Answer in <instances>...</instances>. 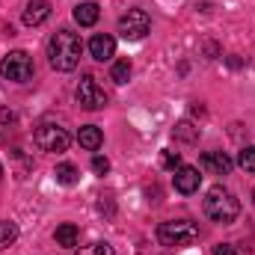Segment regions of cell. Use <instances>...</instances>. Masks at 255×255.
<instances>
[{
	"mask_svg": "<svg viewBox=\"0 0 255 255\" xmlns=\"http://www.w3.org/2000/svg\"><path fill=\"white\" fill-rule=\"evenodd\" d=\"M163 166L166 169H178L181 166V154L178 151H163Z\"/></svg>",
	"mask_w": 255,
	"mask_h": 255,
	"instance_id": "cell-21",
	"label": "cell"
},
{
	"mask_svg": "<svg viewBox=\"0 0 255 255\" xmlns=\"http://www.w3.org/2000/svg\"><path fill=\"white\" fill-rule=\"evenodd\" d=\"M0 74L12 83H27L33 77V60L27 51H9L0 60Z\"/></svg>",
	"mask_w": 255,
	"mask_h": 255,
	"instance_id": "cell-5",
	"label": "cell"
},
{
	"mask_svg": "<svg viewBox=\"0 0 255 255\" xmlns=\"http://www.w3.org/2000/svg\"><path fill=\"white\" fill-rule=\"evenodd\" d=\"M238 166L244 172H255V145H247L241 154H238Z\"/></svg>",
	"mask_w": 255,
	"mask_h": 255,
	"instance_id": "cell-20",
	"label": "cell"
},
{
	"mask_svg": "<svg viewBox=\"0 0 255 255\" xmlns=\"http://www.w3.org/2000/svg\"><path fill=\"white\" fill-rule=\"evenodd\" d=\"M77 142H80L86 151H98L101 142H104V133H101V128L98 125H83L80 128V133H77Z\"/></svg>",
	"mask_w": 255,
	"mask_h": 255,
	"instance_id": "cell-12",
	"label": "cell"
},
{
	"mask_svg": "<svg viewBox=\"0 0 255 255\" xmlns=\"http://www.w3.org/2000/svg\"><path fill=\"white\" fill-rule=\"evenodd\" d=\"M15 241H18V226L9 223V220H3V223H0V250L12 247Z\"/></svg>",
	"mask_w": 255,
	"mask_h": 255,
	"instance_id": "cell-15",
	"label": "cell"
},
{
	"mask_svg": "<svg viewBox=\"0 0 255 255\" xmlns=\"http://www.w3.org/2000/svg\"><path fill=\"white\" fill-rule=\"evenodd\" d=\"M74 95H77V104H80L83 110H101V107L107 104V92L98 86V80H95L92 74H83V80L77 83Z\"/></svg>",
	"mask_w": 255,
	"mask_h": 255,
	"instance_id": "cell-6",
	"label": "cell"
},
{
	"mask_svg": "<svg viewBox=\"0 0 255 255\" xmlns=\"http://www.w3.org/2000/svg\"><path fill=\"white\" fill-rule=\"evenodd\" d=\"M157 241L163 247H190L199 241V226L190 220H169L157 226Z\"/></svg>",
	"mask_w": 255,
	"mask_h": 255,
	"instance_id": "cell-3",
	"label": "cell"
},
{
	"mask_svg": "<svg viewBox=\"0 0 255 255\" xmlns=\"http://www.w3.org/2000/svg\"><path fill=\"white\" fill-rule=\"evenodd\" d=\"M0 178H3V166H0Z\"/></svg>",
	"mask_w": 255,
	"mask_h": 255,
	"instance_id": "cell-25",
	"label": "cell"
},
{
	"mask_svg": "<svg viewBox=\"0 0 255 255\" xmlns=\"http://www.w3.org/2000/svg\"><path fill=\"white\" fill-rule=\"evenodd\" d=\"M205 214H208V220H214V223H220V226H229V223L238 220L241 202L235 199L232 190H226L223 184H217V187H211L208 196H205Z\"/></svg>",
	"mask_w": 255,
	"mask_h": 255,
	"instance_id": "cell-2",
	"label": "cell"
},
{
	"mask_svg": "<svg viewBox=\"0 0 255 255\" xmlns=\"http://www.w3.org/2000/svg\"><path fill=\"white\" fill-rule=\"evenodd\" d=\"M54 238H57V247H65V250L77 247V226H71V223H63V226H57Z\"/></svg>",
	"mask_w": 255,
	"mask_h": 255,
	"instance_id": "cell-14",
	"label": "cell"
},
{
	"mask_svg": "<svg viewBox=\"0 0 255 255\" xmlns=\"http://www.w3.org/2000/svg\"><path fill=\"white\" fill-rule=\"evenodd\" d=\"M80 51H83L80 36L71 33V30H57V33L51 36V42H48V60H51V65H54L57 71H71V68H77Z\"/></svg>",
	"mask_w": 255,
	"mask_h": 255,
	"instance_id": "cell-1",
	"label": "cell"
},
{
	"mask_svg": "<svg viewBox=\"0 0 255 255\" xmlns=\"http://www.w3.org/2000/svg\"><path fill=\"white\" fill-rule=\"evenodd\" d=\"M98 3H92V0H86V3H77L74 6V21L80 24V27H92L95 21H98Z\"/></svg>",
	"mask_w": 255,
	"mask_h": 255,
	"instance_id": "cell-13",
	"label": "cell"
},
{
	"mask_svg": "<svg viewBox=\"0 0 255 255\" xmlns=\"http://www.w3.org/2000/svg\"><path fill=\"white\" fill-rule=\"evenodd\" d=\"M148 30H151V18L142 9H128V15L119 18V33H122V39H128V42L142 39Z\"/></svg>",
	"mask_w": 255,
	"mask_h": 255,
	"instance_id": "cell-7",
	"label": "cell"
},
{
	"mask_svg": "<svg viewBox=\"0 0 255 255\" xmlns=\"http://www.w3.org/2000/svg\"><path fill=\"white\" fill-rule=\"evenodd\" d=\"M199 166H202L205 172H211V175H229L235 163H232L229 154H223V151H208V154H202Z\"/></svg>",
	"mask_w": 255,
	"mask_h": 255,
	"instance_id": "cell-10",
	"label": "cell"
},
{
	"mask_svg": "<svg viewBox=\"0 0 255 255\" xmlns=\"http://www.w3.org/2000/svg\"><path fill=\"white\" fill-rule=\"evenodd\" d=\"M110 77H113L116 83H128V77H130V60H119V63H113Z\"/></svg>",
	"mask_w": 255,
	"mask_h": 255,
	"instance_id": "cell-19",
	"label": "cell"
},
{
	"mask_svg": "<svg viewBox=\"0 0 255 255\" xmlns=\"http://www.w3.org/2000/svg\"><path fill=\"white\" fill-rule=\"evenodd\" d=\"M172 181H175V190H178V193L190 196V193L199 190L202 175H199V169H196V166H178V169H175V175H172Z\"/></svg>",
	"mask_w": 255,
	"mask_h": 255,
	"instance_id": "cell-8",
	"label": "cell"
},
{
	"mask_svg": "<svg viewBox=\"0 0 255 255\" xmlns=\"http://www.w3.org/2000/svg\"><path fill=\"white\" fill-rule=\"evenodd\" d=\"M253 205H255V190H253Z\"/></svg>",
	"mask_w": 255,
	"mask_h": 255,
	"instance_id": "cell-24",
	"label": "cell"
},
{
	"mask_svg": "<svg viewBox=\"0 0 255 255\" xmlns=\"http://www.w3.org/2000/svg\"><path fill=\"white\" fill-rule=\"evenodd\" d=\"M54 175H57V181H60V184H74L80 172H77V166H74V163H57Z\"/></svg>",
	"mask_w": 255,
	"mask_h": 255,
	"instance_id": "cell-16",
	"label": "cell"
},
{
	"mask_svg": "<svg viewBox=\"0 0 255 255\" xmlns=\"http://www.w3.org/2000/svg\"><path fill=\"white\" fill-rule=\"evenodd\" d=\"M51 18V3L48 0H30L24 6V24L27 27H39Z\"/></svg>",
	"mask_w": 255,
	"mask_h": 255,
	"instance_id": "cell-11",
	"label": "cell"
},
{
	"mask_svg": "<svg viewBox=\"0 0 255 255\" xmlns=\"http://www.w3.org/2000/svg\"><path fill=\"white\" fill-rule=\"evenodd\" d=\"M74 255H113V247H110L107 241H95V244H89V247H80Z\"/></svg>",
	"mask_w": 255,
	"mask_h": 255,
	"instance_id": "cell-18",
	"label": "cell"
},
{
	"mask_svg": "<svg viewBox=\"0 0 255 255\" xmlns=\"http://www.w3.org/2000/svg\"><path fill=\"white\" fill-rule=\"evenodd\" d=\"M92 169H95L98 175H107V172H110V160L101 157V154H95V157H92Z\"/></svg>",
	"mask_w": 255,
	"mask_h": 255,
	"instance_id": "cell-22",
	"label": "cell"
},
{
	"mask_svg": "<svg viewBox=\"0 0 255 255\" xmlns=\"http://www.w3.org/2000/svg\"><path fill=\"white\" fill-rule=\"evenodd\" d=\"M89 54H92V60H98V63L113 60V54H116V39L107 36V33L92 36V42H89Z\"/></svg>",
	"mask_w": 255,
	"mask_h": 255,
	"instance_id": "cell-9",
	"label": "cell"
},
{
	"mask_svg": "<svg viewBox=\"0 0 255 255\" xmlns=\"http://www.w3.org/2000/svg\"><path fill=\"white\" fill-rule=\"evenodd\" d=\"M33 139H36V145H39L42 151H51V154H60V151H65V148L71 145L68 130H65L63 125H57V122H42V125L36 128Z\"/></svg>",
	"mask_w": 255,
	"mask_h": 255,
	"instance_id": "cell-4",
	"label": "cell"
},
{
	"mask_svg": "<svg viewBox=\"0 0 255 255\" xmlns=\"http://www.w3.org/2000/svg\"><path fill=\"white\" fill-rule=\"evenodd\" d=\"M175 139H181V142H196V139H199V128L190 125V122L175 125Z\"/></svg>",
	"mask_w": 255,
	"mask_h": 255,
	"instance_id": "cell-17",
	"label": "cell"
},
{
	"mask_svg": "<svg viewBox=\"0 0 255 255\" xmlns=\"http://www.w3.org/2000/svg\"><path fill=\"white\" fill-rule=\"evenodd\" d=\"M214 255H238V250H235L232 244H217V247H214Z\"/></svg>",
	"mask_w": 255,
	"mask_h": 255,
	"instance_id": "cell-23",
	"label": "cell"
}]
</instances>
